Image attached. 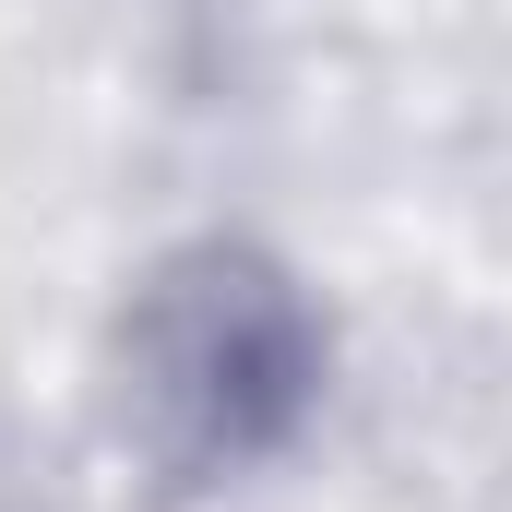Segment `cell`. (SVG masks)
<instances>
[{
  "mask_svg": "<svg viewBox=\"0 0 512 512\" xmlns=\"http://www.w3.org/2000/svg\"><path fill=\"white\" fill-rule=\"evenodd\" d=\"M120 370H131L120 382L131 429L179 477H215V465H251L298 429V405L322 382V334H310L286 274H262L251 251H203L143 286Z\"/></svg>",
  "mask_w": 512,
  "mask_h": 512,
  "instance_id": "1",
  "label": "cell"
}]
</instances>
